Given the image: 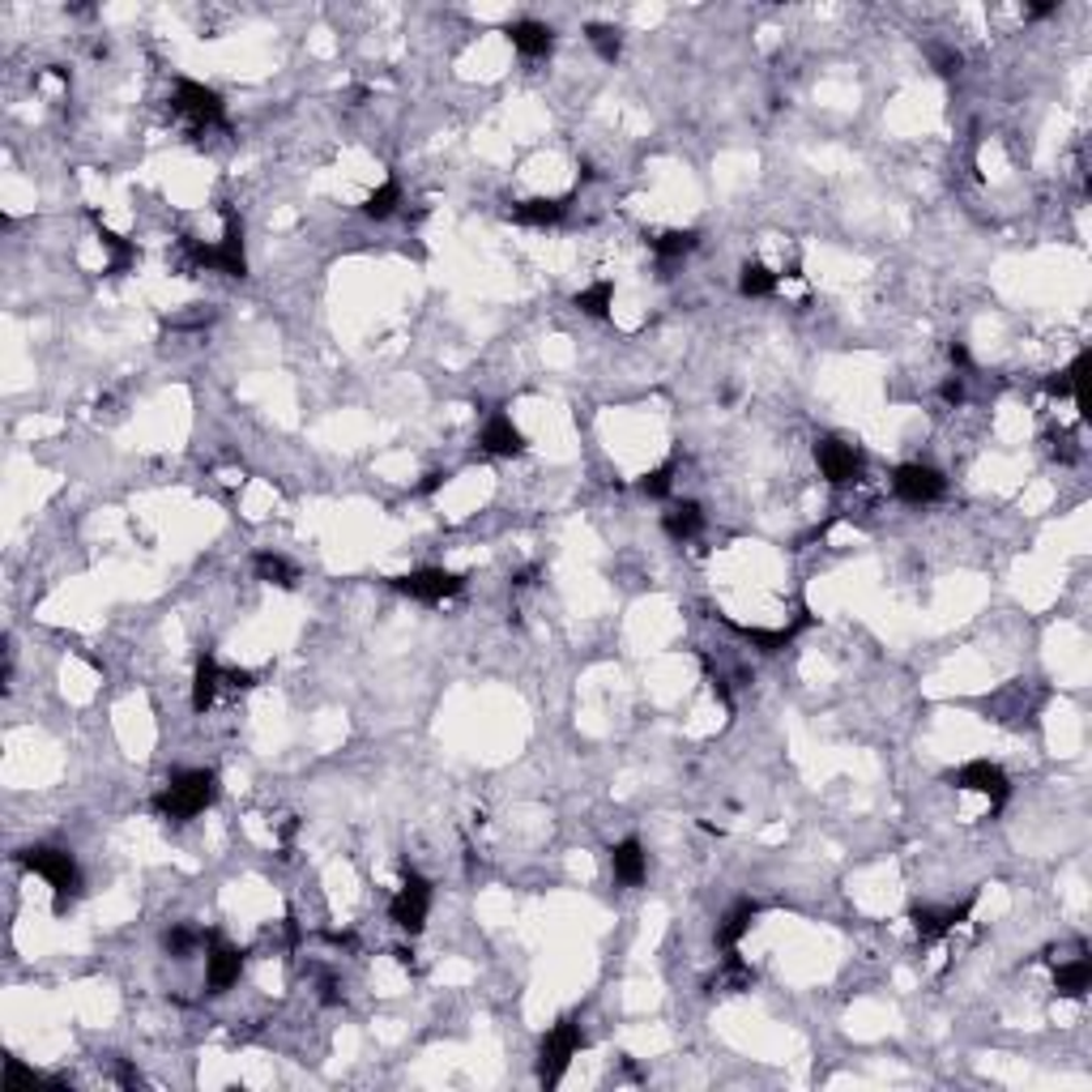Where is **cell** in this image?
Masks as SVG:
<instances>
[{
	"label": "cell",
	"instance_id": "cell-1",
	"mask_svg": "<svg viewBox=\"0 0 1092 1092\" xmlns=\"http://www.w3.org/2000/svg\"><path fill=\"white\" fill-rule=\"evenodd\" d=\"M218 794V777L210 768H188V772H176V777L167 781V790L154 798V811L171 824H184L192 815H201L214 802Z\"/></svg>",
	"mask_w": 1092,
	"mask_h": 1092
},
{
	"label": "cell",
	"instance_id": "cell-2",
	"mask_svg": "<svg viewBox=\"0 0 1092 1092\" xmlns=\"http://www.w3.org/2000/svg\"><path fill=\"white\" fill-rule=\"evenodd\" d=\"M171 116H176L188 137H206L210 129H226V107L218 99V90L201 81H180L176 95H171Z\"/></svg>",
	"mask_w": 1092,
	"mask_h": 1092
},
{
	"label": "cell",
	"instance_id": "cell-3",
	"mask_svg": "<svg viewBox=\"0 0 1092 1092\" xmlns=\"http://www.w3.org/2000/svg\"><path fill=\"white\" fill-rule=\"evenodd\" d=\"M22 867L35 871L51 893H56V909H65L73 901V893L81 887V875H77V862L69 849H56V845H31L22 853Z\"/></svg>",
	"mask_w": 1092,
	"mask_h": 1092
},
{
	"label": "cell",
	"instance_id": "cell-4",
	"mask_svg": "<svg viewBox=\"0 0 1092 1092\" xmlns=\"http://www.w3.org/2000/svg\"><path fill=\"white\" fill-rule=\"evenodd\" d=\"M581 1024L577 1020H559L551 1032L542 1038V1050H538V1076L542 1084H559V1076L568 1071V1062L577 1058L581 1050Z\"/></svg>",
	"mask_w": 1092,
	"mask_h": 1092
},
{
	"label": "cell",
	"instance_id": "cell-5",
	"mask_svg": "<svg viewBox=\"0 0 1092 1092\" xmlns=\"http://www.w3.org/2000/svg\"><path fill=\"white\" fill-rule=\"evenodd\" d=\"M393 589L406 593L414 602H448L466 589V581L457 577V572H444V568H418V572H406V577H393Z\"/></svg>",
	"mask_w": 1092,
	"mask_h": 1092
},
{
	"label": "cell",
	"instance_id": "cell-6",
	"mask_svg": "<svg viewBox=\"0 0 1092 1092\" xmlns=\"http://www.w3.org/2000/svg\"><path fill=\"white\" fill-rule=\"evenodd\" d=\"M427 913H431V883L423 875H406V883L397 887V897L389 905L393 926H401L406 935H418L423 922H427Z\"/></svg>",
	"mask_w": 1092,
	"mask_h": 1092
},
{
	"label": "cell",
	"instance_id": "cell-7",
	"mask_svg": "<svg viewBox=\"0 0 1092 1092\" xmlns=\"http://www.w3.org/2000/svg\"><path fill=\"white\" fill-rule=\"evenodd\" d=\"M815 466H820V474L832 482V486H845V482H858V474H862V448L858 444H849V440H820L815 444Z\"/></svg>",
	"mask_w": 1092,
	"mask_h": 1092
},
{
	"label": "cell",
	"instance_id": "cell-8",
	"mask_svg": "<svg viewBox=\"0 0 1092 1092\" xmlns=\"http://www.w3.org/2000/svg\"><path fill=\"white\" fill-rule=\"evenodd\" d=\"M893 492H897V500H905V504H935V500L947 492V478H943L935 466L913 462V466H901V470L893 474Z\"/></svg>",
	"mask_w": 1092,
	"mask_h": 1092
},
{
	"label": "cell",
	"instance_id": "cell-9",
	"mask_svg": "<svg viewBox=\"0 0 1092 1092\" xmlns=\"http://www.w3.org/2000/svg\"><path fill=\"white\" fill-rule=\"evenodd\" d=\"M952 781H956V790L986 794V798H990V807H1003V802H1008V794H1012L1008 772H1003L998 764H990V760H973V764H964L960 772H952Z\"/></svg>",
	"mask_w": 1092,
	"mask_h": 1092
},
{
	"label": "cell",
	"instance_id": "cell-10",
	"mask_svg": "<svg viewBox=\"0 0 1092 1092\" xmlns=\"http://www.w3.org/2000/svg\"><path fill=\"white\" fill-rule=\"evenodd\" d=\"M240 973H244V952L231 943H222L218 935H210V956H206V986L214 994L222 990H231L240 982Z\"/></svg>",
	"mask_w": 1092,
	"mask_h": 1092
},
{
	"label": "cell",
	"instance_id": "cell-11",
	"mask_svg": "<svg viewBox=\"0 0 1092 1092\" xmlns=\"http://www.w3.org/2000/svg\"><path fill=\"white\" fill-rule=\"evenodd\" d=\"M611 871H615V879H619L623 887H636V883H645V875H649L645 845H641L636 837L619 841V845L611 849Z\"/></svg>",
	"mask_w": 1092,
	"mask_h": 1092
},
{
	"label": "cell",
	"instance_id": "cell-12",
	"mask_svg": "<svg viewBox=\"0 0 1092 1092\" xmlns=\"http://www.w3.org/2000/svg\"><path fill=\"white\" fill-rule=\"evenodd\" d=\"M482 448L492 452V457H516V452L525 448V436L512 427L508 414H492V418H486V427H482Z\"/></svg>",
	"mask_w": 1092,
	"mask_h": 1092
},
{
	"label": "cell",
	"instance_id": "cell-13",
	"mask_svg": "<svg viewBox=\"0 0 1092 1092\" xmlns=\"http://www.w3.org/2000/svg\"><path fill=\"white\" fill-rule=\"evenodd\" d=\"M508 39H512V47L521 51V56H530V61H538V56H546L551 51V43H555V31L551 26H542V22H512L508 26Z\"/></svg>",
	"mask_w": 1092,
	"mask_h": 1092
},
{
	"label": "cell",
	"instance_id": "cell-14",
	"mask_svg": "<svg viewBox=\"0 0 1092 1092\" xmlns=\"http://www.w3.org/2000/svg\"><path fill=\"white\" fill-rule=\"evenodd\" d=\"M973 905H956V909H913V931L922 939H943L947 931H956Z\"/></svg>",
	"mask_w": 1092,
	"mask_h": 1092
},
{
	"label": "cell",
	"instance_id": "cell-15",
	"mask_svg": "<svg viewBox=\"0 0 1092 1092\" xmlns=\"http://www.w3.org/2000/svg\"><path fill=\"white\" fill-rule=\"evenodd\" d=\"M563 214H568L563 196H534V201H521V206L512 210V218L521 226H555Z\"/></svg>",
	"mask_w": 1092,
	"mask_h": 1092
},
{
	"label": "cell",
	"instance_id": "cell-16",
	"mask_svg": "<svg viewBox=\"0 0 1092 1092\" xmlns=\"http://www.w3.org/2000/svg\"><path fill=\"white\" fill-rule=\"evenodd\" d=\"M1054 986H1058L1062 998H1084L1088 986H1092V964H1088V956L1058 960V969H1054Z\"/></svg>",
	"mask_w": 1092,
	"mask_h": 1092
},
{
	"label": "cell",
	"instance_id": "cell-17",
	"mask_svg": "<svg viewBox=\"0 0 1092 1092\" xmlns=\"http://www.w3.org/2000/svg\"><path fill=\"white\" fill-rule=\"evenodd\" d=\"M222 670H218V662L214 657H201L196 662V679H192V708L196 713H206L214 700H218V692H222Z\"/></svg>",
	"mask_w": 1092,
	"mask_h": 1092
},
{
	"label": "cell",
	"instance_id": "cell-18",
	"mask_svg": "<svg viewBox=\"0 0 1092 1092\" xmlns=\"http://www.w3.org/2000/svg\"><path fill=\"white\" fill-rule=\"evenodd\" d=\"M756 913H760V905H756V901H738V905H734V909L722 917V926H717V943H722L726 952H730V947H738V939H742L747 931H752Z\"/></svg>",
	"mask_w": 1092,
	"mask_h": 1092
},
{
	"label": "cell",
	"instance_id": "cell-19",
	"mask_svg": "<svg viewBox=\"0 0 1092 1092\" xmlns=\"http://www.w3.org/2000/svg\"><path fill=\"white\" fill-rule=\"evenodd\" d=\"M738 291L747 295V299H768V295H777L781 291V274H772L768 265H742V274H738Z\"/></svg>",
	"mask_w": 1092,
	"mask_h": 1092
},
{
	"label": "cell",
	"instance_id": "cell-20",
	"mask_svg": "<svg viewBox=\"0 0 1092 1092\" xmlns=\"http://www.w3.org/2000/svg\"><path fill=\"white\" fill-rule=\"evenodd\" d=\"M662 525H666V534L675 542H692L704 530V512H700V504H675Z\"/></svg>",
	"mask_w": 1092,
	"mask_h": 1092
},
{
	"label": "cell",
	"instance_id": "cell-21",
	"mask_svg": "<svg viewBox=\"0 0 1092 1092\" xmlns=\"http://www.w3.org/2000/svg\"><path fill=\"white\" fill-rule=\"evenodd\" d=\"M252 568H256V577L261 581H269V585H282V589H291L295 581H299V572H295V563H286L282 555H274V551H261L252 559Z\"/></svg>",
	"mask_w": 1092,
	"mask_h": 1092
},
{
	"label": "cell",
	"instance_id": "cell-22",
	"mask_svg": "<svg viewBox=\"0 0 1092 1092\" xmlns=\"http://www.w3.org/2000/svg\"><path fill=\"white\" fill-rule=\"evenodd\" d=\"M696 240H700L696 231H662V235L649 240V248L662 256V261H679V256H687V252L696 248Z\"/></svg>",
	"mask_w": 1092,
	"mask_h": 1092
},
{
	"label": "cell",
	"instance_id": "cell-23",
	"mask_svg": "<svg viewBox=\"0 0 1092 1092\" xmlns=\"http://www.w3.org/2000/svg\"><path fill=\"white\" fill-rule=\"evenodd\" d=\"M397 206H401V184H397V180H385L376 192H371V196L363 201V214L380 222V218L397 214Z\"/></svg>",
	"mask_w": 1092,
	"mask_h": 1092
},
{
	"label": "cell",
	"instance_id": "cell-24",
	"mask_svg": "<svg viewBox=\"0 0 1092 1092\" xmlns=\"http://www.w3.org/2000/svg\"><path fill=\"white\" fill-rule=\"evenodd\" d=\"M611 303H615V286L611 282H593V286H585V291L577 295V307L585 316H597V321L611 312Z\"/></svg>",
	"mask_w": 1092,
	"mask_h": 1092
},
{
	"label": "cell",
	"instance_id": "cell-25",
	"mask_svg": "<svg viewBox=\"0 0 1092 1092\" xmlns=\"http://www.w3.org/2000/svg\"><path fill=\"white\" fill-rule=\"evenodd\" d=\"M585 35H589L593 51H597V56H602V61H607V65H615V61H619V51H623V39H619V31H615V26H597V22H593V26H589Z\"/></svg>",
	"mask_w": 1092,
	"mask_h": 1092
},
{
	"label": "cell",
	"instance_id": "cell-26",
	"mask_svg": "<svg viewBox=\"0 0 1092 1092\" xmlns=\"http://www.w3.org/2000/svg\"><path fill=\"white\" fill-rule=\"evenodd\" d=\"M670 474H675V466H657L653 474L641 478V492L653 496V500H666L670 496Z\"/></svg>",
	"mask_w": 1092,
	"mask_h": 1092
},
{
	"label": "cell",
	"instance_id": "cell-27",
	"mask_svg": "<svg viewBox=\"0 0 1092 1092\" xmlns=\"http://www.w3.org/2000/svg\"><path fill=\"white\" fill-rule=\"evenodd\" d=\"M196 943H210V939H206V935H196V931H184V926H176V931L167 935V952H171V956H188Z\"/></svg>",
	"mask_w": 1092,
	"mask_h": 1092
},
{
	"label": "cell",
	"instance_id": "cell-28",
	"mask_svg": "<svg viewBox=\"0 0 1092 1092\" xmlns=\"http://www.w3.org/2000/svg\"><path fill=\"white\" fill-rule=\"evenodd\" d=\"M960 51H935V69H939V77H956L960 73Z\"/></svg>",
	"mask_w": 1092,
	"mask_h": 1092
},
{
	"label": "cell",
	"instance_id": "cell-29",
	"mask_svg": "<svg viewBox=\"0 0 1092 1092\" xmlns=\"http://www.w3.org/2000/svg\"><path fill=\"white\" fill-rule=\"evenodd\" d=\"M939 393H943L947 406H960V401H964V380H960V376H947Z\"/></svg>",
	"mask_w": 1092,
	"mask_h": 1092
},
{
	"label": "cell",
	"instance_id": "cell-30",
	"mask_svg": "<svg viewBox=\"0 0 1092 1092\" xmlns=\"http://www.w3.org/2000/svg\"><path fill=\"white\" fill-rule=\"evenodd\" d=\"M952 363H956V367H969V363H973V359H969V351L960 347V341H956V347H952Z\"/></svg>",
	"mask_w": 1092,
	"mask_h": 1092
},
{
	"label": "cell",
	"instance_id": "cell-31",
	"mask_svg": "<svg viewBox=\"0 0 1092 1092\" xmlns=\"http://www.w3.org/2000/svg\"><path fill=\"white\" fill-rule=\"evenodd\" d=\"M440 482H444V474H427V482H423V496H431Z\"/></svg>",
	"mask_w": 1092,
	"mask_h": 1092
}]
</instances>
